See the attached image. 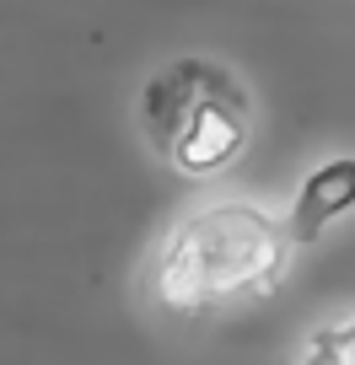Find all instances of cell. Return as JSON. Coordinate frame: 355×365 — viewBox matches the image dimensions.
<instances>
[{"label":"cell","mask_w":355,"mask_h":365,"mask_svg":"<svg viewBox=\"0 0 355 365\" xmlns=\"http://www.w3.org/2000/svg\"><path fill=\"white\" fill-rule=\"evenodd\" d=\"M291 226L248 199L205 205L161 237L156 258L140 274V296L161 317H210L275 290L291 263Z\"/></svg>","instance_id":"obj_1"},{"label":"cell","mask_w":355,"mask_h":365,"mask_svg":"<svg viewBox=\"0 0 355 365\" xmlns=\"http://www.w3.org/2000/svg\"><path fill=\"white\" fill-rule=\"evenodd\" d=\"M140 135L178 178H221L248 156L253 97L221 59L178 54L140 86Z\"/></svg>","instance_id":"obj_2"},{"label":"cell","mask_w":355,"mask_h":365,"mask_svg":"<svg viewBox=\"0 0 355 365\" xmlns=\"http://www.w3.org/2000/svg\"><path fill=\"white\" fill-rule=\"evenodd\" d=\"M355 210V156H329L323 167L307 172L296 205H291V237L312 242L323 237V226Z\"/></svg>","instance_id":"obj_3"},{"label":"cell","mask_w":355,"mask_h":365,"mask_svg":"<svg viewBox=\"0 0 355 365\" xmlns=\"http://www.w3.org/2000/svg\"><path fill=\"white\" fill-rule=\"evenodd\" d=\"M296 365H355V322H334L307 339Z\"/></svg>","instance_id":"obj_4"}]
</instances>
